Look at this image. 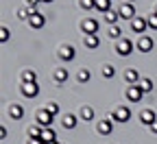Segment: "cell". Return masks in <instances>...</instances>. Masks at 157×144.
<instances>
[{
	"label": "cell",
	"mask_w": 157,
	"mask_h": 144,
	"mask_svg": "<svg viewBox=\"0 0 157 144\" xmlns=\"http://www.w3.org/2000/svg\"><path fill=\"white\" fill-rule=\"evenodd\" d=\"M129 118H131V109L127 105H120L113 114L107 116V120H111V122H129Z\"/></svg>",
	"instance_id": "obj_1"
},
{
	"label": "cell",
	"mask_w": 157,
	"mask_h": 144,
	"mask_svg": "<svg viewBox=\"0 0 157 144\" xmlns=\"http://www.w3.org/2000/svg\"><path fill=\"white\" fill-rule=\"evenodd\" d=\"M133 53V42L127 37L122 39H118V44H116V55H120V57H129Z\"/></svg>",
	"instance_id": "obj_2"
},
{
	"label": "cell",
	"mask_w": 157,
	"mask_h": 144,
	"mask_svg": "<svg viewBox=\"0 0 157 144\" xmlns=\"http://www.w3.org/2000/svg\"><path fill=\"white\" fill-rule=\"evenodd\" d=\"M52 120H55V116H50L46 109H42L37 114V125L42 127V129H50L52 127Z\"/></svg>",
	"instance_id": "obj_3"
},
{
	"label": "cell",
	"mask_w": 157,
	"mask_h": 144,
	"mask_svg": "<svg viewBox=\"0 0 157 144\" xmlns=\"http://www.w3.org/2000/svg\"><path fill=\"white\" fill-rule=\"evenodd\" d=\"M142 96H144V92L140 90V85H129V88H127V98H129L131 103H140Z\"/></svg>",
	"instance_id": "obj_4"
},
{
	"label": "cell",
	"mask_w": 157,
	"mask_h": 144,
	"mask_svg": "<svg viewBox=\"0 0 157 144\" xmlns=\"http://www.w3.org/2000/svg\"><path fill=\"white\" fill-rule=\"evenodd\" d=\"M81 29H83V33H85V35H98V22H96V20H92V18L83 20Z\"/></svg>",
	"instance_id": "obj_5"
},
{
	"label": "cell",
	"mask_w": 157,
	"mask_h": 144,
	"mask_svg": "<svg viewBox=\"0 0 157 144\" xmlns=\"http://www.w3.org/2000/svg\"><path fill=\"white\" fill-rule=\"evenodd\" d=\"M131 29H133L135 33H144V31L148 29L146 18H140V15H137V18H133V20H131Z\"/></svg>",
	"instance_id": "obj_6"
},
{
	"label": "cell",
	"mask_w": 157,
	"mask_h": 144,
	"mask_svg": "<svg viewBox=\"0 0 157 144\" xmlns=\"http://www.w3.org/2000/svg\"><path fill=\"white\" fill-rule=\"evenodd\" d=\"M22 94L26 98H35L39 94V85H37V81L35 83H22Z\"/></svg>",
	"instance_id": "obj_7"
},
{
	"label": "cell",
	"mask_w": 157,
	"mask_h": 144,
	"mask_svg": "<svg viewBox=\"0 0 157 144\" xmlns=\"http://www.w3.org/2000/svg\"><path fill=\"white\" fill-rule=\"evenodd\" d=\"M137 50H140V53H148V50H153V37L142 35L140 39H137Z\"/></svg>",
	"instance_id": "obj_8"
},
{
	"label": "cell",
	"mask_w": 157,
	"mask_h": 144,
	"mask_svg": "<svg viewBox=\"0 0 157 144\" xmlns=\"http://www.w3.org/2000/svg\"><path fill=\"white\" fill-rule=\"evenodd\" d=\"M29 24H31L33 29H42V26L46 24V15H44V13H39V11L33 13V15L29 18Z\"/></svg>",
	"instance_id": "obj_9"
},
{
	"label": "cell",
	"mask_w": 157,
	"mask_h": 144,
	"mask_svg": "<svg viewBox=\"0 0 157 144\" xmlns=\"http://www.w3.org/2000/svg\"><path fill=\"white\" fill-rule=\"evenodd\" d=\"M118 11H120V18H122V20H133V18H135V9H133L131 2L120 5V9H118Z\"/></svg>",
	"instance_id": "obj_10"
},
{
	"label": "cell",
	"mask_w": 157,
	"mask_h": 144,
	"mask_svg": "<svg viewBox=\"0 0 157 144\" xmlns=\"http://www.w3.org/2000/svg\"><path fill=\"white\" fill-rule=\"evenodd\" d=\"M140 122H142V125H146V127H151L153 122H157L155 111H153V109H144V111L140 114Z\"/></svg>",
	"instance_id": "obj_11"
},
{
	"label": "cell",
	"mask_w": 157,
	"mask_h": 144,
	"mask_svg": "<svg viewBox=\"0 0 157 144\" xmlns=\"http://www.w3.org/2000/svg\"><path fill=\"white\" fill-rule=\"evenodd\" d=\"M124 79H127V83H129V85H137V83H140V81H142L135 68H129V70L124 72Z\"/></svg>",
	"instance_id": "obj_12"
},
{
	"label": "cell",
	"mask_w": 157,
	"mask_h": 144,
	"mask_svg": "<svg viewBox=\"0 0 157 144\" xmlns=\"http://www.w3.org/2000/svg\"><path fill=\"white\" fill-rule=\"evenodd\" d=\"M83 44H85V48L94 50V48H98L101 39H98V35H83Z\"/></svg>",
	"instance_id": "obj_13"
},
{
	"label": "cell",
	"mask_w": 157,
	"mask_h": 144,
	"mask_svg": "<svg viewBox=\"0 0 157 144\" xmlns=\"http://www.w3.org/2000/svg\"><path fill=\"white\" fill-rule=\"evenodd\" d=\"M68 79H70V72H68V68H57V70H55V81H57L59 85H61V83H66Z\"/></svg>",
	"instance_id": "obj_14"
},
{
	"label": "cell",
	"mask_w": 157,
	"mask_h": 144,
	"mask_svg": "<svg viewBox=\"0 0 157 144\" xmlns=\"http://www.w3.org/2000/svg\"><path fill=\"white\" fill-rule=\"evenodd\" d=\"M9 116H11L13 120H20V118L24 116V107L20 105V103H15V105H11V107H9Z\"/></svg>",
	"instance_id": "obj_15"
},
{
	"label": "cell",
	"mask_w": 157,
	"mask_h": 144,
	"mask_svg": "<svg viewBox=\"0 0 157 144\" xmlns=\"http://www.w3.org/2000/svg\"><path fill=\"white\" fill-rule=\"evenodd\" d=\"M111 129H113L111 120H101V122H98V133H101V135H109Z\"/></svg>",
	"instance_id": "obj_16"
},
{
	"label": "cell",
	"mask_w": 157,
	"mask_h": 144,
	"mask_svg": "<svg viewBox=\"0 0 157 144\" xmlns=\"http://www.w3.org/2000/svg\"><path fill=\"white\" fill-rule=\"evenodd\" d=\"M74 55H76V53H74V46H63L61 50H59V57H61L63 61H72Z\"/></svg>",
	"instance_id": "obj_17"
},
{
	"label": "cell",
	"mask_w": 157,
	"mask_h": 144,
	"mask_svg": "<svg viewBox=\"0 0 157 144\" xmlns=\"http://www.w3.org/2000/svg\"><path fill=\"white\" fill-rule=\"evenodd\" d=\"M37 81V72L35 70H24L22 72V83H35Z\"/></svg>",
	"instance_id": "obj_18"
},
{
	"label": "cell",
	"mask_w": 157,
	"mask_h": 144,
	"mask_svg": "<svg viewBox=\"0 0 157 144\" xmlns=\"http://www.w3.org/2000/svg\"><path fill=\"white\" fill-rule=\"evenodd\" d=\"M61 122H63V127H66V129H74L78 120H76V116H72V114H66Z\"/></svg>",
	"instance_id": "obj_19"
},
{
	"label": "cell",
	"mask_w": 157,
	"mask_h": 144,
	"mask_svg": "<svg viewBox=\"0 0 157 144\" xmlns=\"http://www.w3.org/2000/svg\"><path fill=\"white\" fill-rule=\"evenodd\" d=\"M78 116H81V118L87 122V120H92V118H94V109H92L90 105H83V107H81V111H78Z\"/></svg>",
	"instance_id": "obj_20"
},
{
	"label": "cell",
	"mask_w": 157,
	"mask_h": 144,
	"mask_svg": "<svg viewBox=\"0 0 157 144\" xmlns=\"http://www.w3.org/2000/svg\"><path fill=\"white\" fill-rule=\"evenodd\" d=\"M105 20H107V22H109L111 26H113V24L118 22V20H120V11H113V9H111V11H107V13H105Z\"/></svg>",
	"instance_id": "obj_21"
},
{
	"label": "cell",
	"mask_w": 157,
	"mask_h": 144,
	"mask_svg": "<svg viewBox=\"0 0 157 144\" xmlns=\"http://www.w3.org/2000/svg\"><path fill=\"white\" fill-rule=\"evenodd\" d=\"M137 85H140V90H142L144 94L153 92V81H151V79H146V76H144V79H142V81H140V83H137Z\"/></svg>",
	"instance_id": "obj_22"
},
{
	"label": "cell",
	"mask_w": 157,
	"mask_h": 144,
	"mask_svg": "<svg viewBox=\"0 0 157 144\" xmlns=\"http://www.w3.org/2000/svg\"><path fill=\"white\" fill-rule=\"evenodd\" d=\"M42 140L48 144V142H55L57 140V133H55V129L50 127V129H44V133H42Z\"/></svg>",
	"instance_id": "obj_23"
},
{
	"label": "cell",
	"mask_w": 157,
	"mask_h": 144,
	"mask_svg": "<svg viewBox=\"0 0 157 144\" xmlns=\"http://www.w3.org/2000/svg\"><path fill=\"white\" fill-rule=\"evenodd\" d=\"M96 9L103 11V13L111 11V0H96Z\"/></svg>",
	"instance_id": "obj_24"
},
{
	"label": "cell",
	"mask_w": 157,
	"mask_h": 144,
	"mask_svg": "<svg viewBox=\"0 0 157 144\" xmlns=\"http://www.w3.org/2000/svg\"><path fill=\"white\" fill-rule=\"evenodd\" d=\"M120 33H122V29H120V26H116V24H113V26H109V37H113V39L120 37V39H122V35H120Z\"/></svg>",
	"instance_id": "obj_25"
},
{
	"label": "cell",
	"mask_w": 157,
	"mask_h": 144,
	"mask_svg": "<svg viewBox=\"0 0 157 144\" xmlns=\"http://www.w3.org/2000/svg\"><path fill=\"white\" fill-rule=\"evenodd\" d=\"M113 74H116V70H113V66H103V76L105 79H113Z\"/></svg>",
	"instance_id": "obj_26"
},
{
	"label": "cell",
	"mask_w": 157,
	"mask_h": 144,
	"mask_svg": "<svg viewBox=\"0 0 157 144\" xmlns=\"http://www.w3.org/2000/svg\"><path fill=\"white\" fill-rule=\"evenodd\" d=\"M44 109H46L50 116H57V114H59V105H57V103H48V105H46Z\"/></svg>",
	"instance_id": "obj_27"
},
{
	"label": "cell",
	"mask_w": 157,
	"mask_h": 144,
	"mask_svg": "<svg viewBox=\"0 0 157 144\" xmlns=\"http://www.w3.org/2000/svg\"><path fill=\"white\" fill-rule=\"evenodd\" d=\"M78 5L83 9H96V0H78Z\"/></svg>",
	"instance_id": "obj_28"
},
{
	"label": "cell",
	"mask_w": 157,
	"mask_h": 144,
	"mask_svg": "<svg viewBox=\"0 0 157 144\" xmlns=\"http://www.w3.org/2000/svg\"><path fill=\"white\" fill-rule=\"evenodd\" d=\"M146 22H148V29H153V31H157V15H155V13L146 18Z\"/></svg>",
	"instance_id": "obj_29"
},
{
	"label": "cell",
	"mask_w": 157,
	"mask_h": 144,
	"mask_svg": "<svg viewBox=\"0 0 157 144\" xmlns=\"http://www.w3.org/2000/svg\"><path fill=\"white\" fill-rule=\"evenodd\" d=\"M31 15H33L31 9H20V11H17V18H20V20H29Z\"/></svg>",
	"instance_id": "obj_30"
},
{
	"label": "cell",
	"mask_w": 157,
	"mask_h": 144,
	"mask_svg": "<svg viewBox=\"0 0 157 144\" xmlns=\"http://www.w3.org/2000/svg\"><path fill=\"white\" fill-rule=\"evenodd\" d=\"M90 70H81V72H78V81H81V83H85V81H90Z\"/></svg>",
	"instance_id": "obj_31"
},
{
	"label": "cell",
	"mask_w": 157,
	"mask_h": 144,
	"mask_svg": "<svg viewBox=\"0 0 157 144\" xmlns=\"http://www.w3.org/2000/svg\"><path fill=\"white\" fill-rule=\"evenodd\" d=\"M37 2L39 0H26V7L31 9V13H37Z\"/></svg>",
	"instance_id": "obj_32"
},
{
	"label": "cell",
	"mask_w": 157,
	"mask_h": 144,
	"mask_svg": "<svg viewBox=\"0 0 157 144\" xmlns=\"http://www.w3.org/2000/svg\"><path fill=\"white\" fill-rule=\"evenodd\" d=\"M7 39H9V29L2 26V31H0V42H7Z\"/></svg>",
	"instance_id": "obj_33"
},
{
	"label": "cell",
	"mask_w": 157,
	"mask_h": 144,
	"mask_svg": "<svg viewBox=\"0 0 157 144\" xmlns=\"http://www.w3.org/2000/svg\"><path fill=\"white\" fill-rule=\"evenodd\" d=\"M29 144H46V142H44L42 138H35V140L31 138V140H29Z\"/></svg>",
	"instance_id": "obj_34"
},
{
	"label": "cell",
	"mask_w": 157,
	"mask_h": 144,
	"mask_svg": "<svg viewBox=\"0 0 157 144\" xmlns=\"http://www.w3.org/2000/svg\"><path fill=\"white\" fill-rule=\"evenodd\" d=\"M0 135H2V140L7 138V127H0Z\"/></svg>",
	"instance_id": "obj_35"
},
{
	"label": "cell",
	"mask_w": 157,
	"mask_h": 144,
	"mask_svg": "<svg viewBox=\"0 0 157 144\" xmlns=\"http://www.w3.org/2000/svg\"><path fill=\"white\" fill-rule=\"evenodd\" d=\"M148 129H151V131H153V133H157V122H153V125H151V127H148Z\"/></svg>",
	"instance_id": "obj_36"
},
{
	"label": "cell",
	"mask_w": 157,
	"mask_h": 144,
	"mask_svg": "<svg viewBox=\"0 0 157 144\" xmlns=\"http://www.w3.org/2000/svg\"><path fill=\"white\" fill-rule=\"evenodd\" d=\"M48 144H59V142H57V140H55V142H48Z\"/></svg>",
	"instance_id": "obj_37"
},
{
	"label": "cell",
	"mask_w": 157,
	"mask_h": 144,
	"mask_svg": "<svg viewBox=\"0 0 157 144\" xmlns=\"http://www.w3.org/2000/svg\"><path fill=\"white\" fill-rule=\"evenodd\" d=\"M153 13H155V15H157V5H155V11H153Z\"/></svg>",
	"instance_id": "obj_38"
},
{
	"label": "cell",
	"mask_w": 157,
	"mask_h": 144,
	"mask_svg": "<svg viewBox=\"0 0 157 144\" xmlns=\"http://www.w3.org/2000/svg\"><path fill=\"white\" fill-rule=\"evenodd\" d=\"M42 2H52V0H42Z\"/></svg>",
	"instance_id": "obj_39"
},
{
	"label": "cell",
	"mask_w": 157,
	"mask_h": 144,
	"mask_svg": "<svg viewBox=\"0 0 157 144\" xmlns=\"http://www.w3.org/2000/svg\"><path fill=\"white\" fill-rule=\"evenodd\" d=\"M129 2H133V0H129Z\"/></svg>",
	"instance_id": "obj_40"
}]
</instances>
